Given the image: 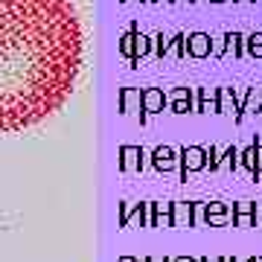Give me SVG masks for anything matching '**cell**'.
<instances>
[{
    "mask_svg": "<svg viewBox=\"0 0 262 262\" xmlns=\"http://www.w3.org/2000/svg\"><path fill=\"white\" fill-rule=\"evenodd\" d=\"M262 111V88H248V94L242 99V111H239V122L245 120V114H259Z\"/></svg>",
    "mask_w": 262,
    "mask_h": 262,
    "instance_id": "16",
    "label": "cell"
},
{
    "mask_svg": "<svg viewBox=\"0 0 262 262\" xmlns=\"http://www.w3.org/2000/svg\"><path fill=\"white\" fill-rule=\"evenodd\" d=\"M245 53H248L251 58H262V32L245 35Z\"/></svg>",
    "mask_w": 262,
    "mask_h": 262,
    "instance_id": "19",
    "label": "cell"
},
{
    "mask_svg": "<svg viewBox=\"0 0 262 262\" xmlns=\"http://www.w3.org/2000/svg\"><path fill=\"white\" fill-rule=\"evenodd\" d=\"M178 160H181L178 178L187 184V178L192 175V172L207 169V149H204V146H181V149H178Z\"/></svg>",
    "mask_w": 262,
    "mask_h": 262,
    "instance_id": "2",
    "label": "cell"
},
{
    "mask_svg": "<svg viewBox=\"0 0 262 262\" xmlns=\"http://www.w3.org/2000/svg\"><path fill=\"white\" fill-rule=\"evenodd\" d=\"M146 262H172V256H146Z\"/></svg>",
    "mask_w": 262,
    "mask_h": 262,
    "instance_id": "23",
    "label": "cell"
},
{
    "mask_svg": "<svg viewBox=\"0 0 262 262\" xmlns=\"http://www.w3.org/2000/svg\"><path fill=\"white\" fill-rule=\"evenodd\" d=\"M166 105H169L166 91H160V88H143L140 91V108H143L146 117H149V114H160Z\"/></svg>",
    "mask_w": 262,
    "mask_h": 262,
    "instance_id": "9",
    "label": "cell"
},
{
    "mask_svg": "<svg viewBox=\"0 0 262 262\" xmlns=\"http://www.w3.org/2000/svg\"><path fill=\"white\" fill-rule=\"evenodd\" d=\"M155 44H158V47H155V58H160V61H163V58L169 56V50H166V38H163V32H158V35H155Z\"/></svg>",
    "mask_w": 262,
    "mask_h": 262,
    "instance_id": "21",
    "label": "cell"
},
{
    "mask_svg": "<svg viewBox=\"0 0 262 262\" xmlns=\"http://www.w3.org/2000/svg\"><path fill=\"white\" fill-rule=\"evenodd\" d=\"M151 166H155V172H160V175H169V172H175L178 169V151L172 149V146H158V149L151 151Z\"/></svg>",
    "mask_w": 262,
    "mask_h": 262,
    "instance_id": "6",
    "label": "cell"
},
{
    "mask_svg": "<svg viewBox=\"0 0 262 262\" xmlns=\"http://www.w3.org/2000/svg\"><path fill=\"white\" fill-rule=\"evenodd\" d=\"M227 50H233V56H236V58H242V56H245V35H242V32H227V35H225V47L215 50L213 56H215V58H222Z\"/></svg>",
    "mask_w": 262,
    "mask_h": 262,
    "instance_id": "17",
    "label": "cell"
},
{
    "mask_svg": "<svg viewBox=\"0 0 262 262\" xmlns=\"http://www.w3.org/2000/svg\"><path fill=\"white\" fill-rule=\"evenodd\" d=\"M131 105L140 108V91H134V88H120V114L122 117L134 111ZM140 125H146V114H143V108H140Z\"/></svg>",
    "mask_w": 262,
    "mask_h": 262,
    "instance_id": "15",
    "label": "cell"
},
{
    "mask_svg": "<svg viewBox=\"0 0 262 262\" xmlns=\"http://www.w3.org/2000/svg\"><path fill=\"white\" fill-rule=\"evenodd\" d=\"M198 262H222V256H219V259H210V256H201Z\"/></svg>",
    "mask_w": 262,
    "mask_h": 262,
    "instance_id": "25",
    "label": "cell"
},
{
    "mask_svg": "<svg viewBox=\"0 0 262 262\" xmlns=\"http://www.w3.org/2000/svg\"><path fill=\"white\" fill-rule=\"evenodd\" d=\"M259 137H253V143L248 146L245 151H239V166H245L248 172H251V178H253V172H256V146H259Z\"/></svg>",
    "mask_w": 262,
    "mask_h": 262,
    "instance_id": "18",
    "label": "cell"
},
{
    "mask_svg": "<svg viewBox=\"0 0 262 262\" xmlns=\"http://www.w3.org/2000/svg\"><path fill=\"white\" fill-rule=\"evenodd\" d=\"M172 207L166 201H149V227H172Z\"/></svg>",
    "mask_w": 262,
    "mask_h": 262,
    "instance_id": "13",
    "label": "cell"
},
{
    "mask_svg": "<svg viewBox=\"0 0 262 262\" xmlns=\"http://www.w3.org/2000/svg\"><path fill=\"white\" fill-rule=\"evenodd\" d=\"M134 32H137V24H131L128 32H125V35L120 38V53H122L125 58H131V44H134Z\"/></svg>",
    "mask_w": 262,
    "mask_h": 262,
    "instance_id": "20",
    "label": "cell"
},
{
    "mask_svg": "<svg viewBox=\"0 0 262 262\" xmlns=\"http://www.w3.org/2000/svg\"><path fill=\"white\" fill-rule=\"evenodd\" d=\"M82 50L70 0H0V134L32 128L64 108Z\"/></svg>",
    "mask_w": 262,
    "mask_h": 262,
    "instance_id": "1",
    "label": "cell"
},
{
    "mask_svg": "<svg viewBox=\"0 0 262 262\" xmlns=\"http://www.w3.org/2000/svg\"><path fill=\"white\" fill-rule=\"evenodd\" d=\"M262 175V143L256 146V172H253V181H259Z\"/></svg>",
    "mask_w": 262,
    "mask_h": 262,
    "instance_id": "22",
    "label": "cell"
},
{
    "mask_svg": "<svg viewBox=\"0 0 262 262\" xmlns=\"http://www.w3.org/2000/svg\"><path fill=\"white\" fill-rule=\"evenodd\" d=\"M172 262H198L195 256H172Z\"/></svg>",
    "mask_w": 262,
    "mask_h": 262,
    "instance_id": "24",
    "label": "cell"
},
{
    "mask_svg": "<svg viewBox=\"0 0 262 262\" xmlns=\"http://www.w3.org/2000/svg\"><path fill=\"white\" fill-rule=\"evenodd\" d=\"M120 169L122 172H143L146 169L143 146H120Z\"/></svg>",
    "mask_w": 262,
    "mask_h": 262,
    "instance_id": "10",
    "label": "cell"
},
{
    "mask_svg": "<svg viewBox=\"0 0 262 262\" xmlns=\"http://www.w3.org/2000/svg\"><path fill=\"white\" fill-rule=\"evenodd\" d=\"M242 262H259V259H256V256H248V259H242Z\"/></svg>",
    "mask_w": 262,
    "mask_h": 262,
    "instance_id": "28",
    "label": "cell"
},
{
    "mask_svg": "<svg viewBox=\"0 0 262 262\" xmlns=\"http://www.w3.org/2000/svg\"><path fill=\"white\" fill-rule=\"evenodd\" d=\"M215 53L213 38L207 32H189L187 35V56L189 58H210Z\"/></svg>",
    "mask_w": 262,
    "mask_h": 262,
    "instance_id": "8",
    "label": "cell"
},
{
    "mask_svg": "<svg viewBox=\"0 0 262 262\" xmlns=\"http://www.w3.org/2000/svg\"><path fill=\"white\" fill-rule=\"evenodd\" d=\"M122 3H125V0H122Z\"/></svg>",
    "mask_w": 262,
    "mask_h": 262,
    "instance_id": "31",
    "label": "cell"
},
{
    "mask_svg": "<svg viewBox=\"0 0 262 262\" xmlns=\"http://www.w3.org/2000/svg\"><path fill=\"white\" fill-rule=\"evenodd\" d=\"M151 44H155V41H151L149 35H143L140 29H137V32H134V44H131V67H137L140 64V58H146V56H151Z\"/></svg>",
    "mask_w": 262,
    "mask_h": 262,
    "instance_id": "14",
    "label": "cell"
},
{
    "mask_svg": "<svg viewBox=\"0 0 262 262\" xmlns=\"http://www.w3.org/2000/svg\"><path fill=\"white\" fill-rule=\"evenodd\" d=\"M259 262H262V259H259Z\"/></svg>",
    "mask_w": 262,
    "mask_h": 262,
    "instance_id": "32",
    "label": "cell"
},
{
    "mask_svg": "<svg viewBox=\"0 0 262 262\" xmlns=\"http://www.w3.org/2000/svg\"><path fill=\"white\" fill-rule=\"evenodd\" d=\"M131 222H137V227H149V201L120 204V227H128Z\"/></svg>",
    "mask_w": 262,
    "mask_h": 262,
    "instance_id": "5",
    "label": "cell"
},
{
    "mask_svg": "<svg viewBox=\"0 0 262 262\" xmlns=\"http://www.w3.org/2000/svg\"><path fill=\"white\" fill-rule=\"evenodd\" d=\"M195 96V114H222V88H198Z\"/></svg>",
    "mask_w": 262,
    "mask_h": 262,
    "instance_id": "7",
    "label": "cell"
},
{
    "mask_svg": "<svg viewBox=\"0 0 262 262\" xmlns=\"http://www.w3.org/2000/svg\"><path fill=\"white\" fill-rule=\"evenodd\" d=\"M233 227H256V201H239L233 204Z\"/></svg>",
    "mask_w": 262,
    "mask_h": 262,
    "instance_id": "12",
    "label": "cell"
},
{
    "mask_svg": "<svg viewBox=\"0 0 262 262\" xmlns=\"http://www.w3.org/2000/svg\"><path fill=\"white\" fill-rule=\"evenodd\" d=\"M172 227H195L201 201H172Z\"/></svg>",
    "mask_w": 262,
    "mask_h": 262,
    "instance_id": "3",
    "label": "cell"
},
{
    "mask_svg": "<svg viewBox=\"0 0 262 262\" xmlns=\"http://www.w3.org/2000/svg\"><path fill=\"white\" fill-rule=\"evenodd\" d=\"M166 96L172 114H195V91L192 88H172Z\"/></svg>",
    "mask_w": 262,
    "mask_h": 262,
    "instance_id": "4",
    "label": "cell"
},
{
    "mask_svg": "<svg viewBox=\"0 0 262 262\" xmlns=\"http://www.w3.org/2000/svg\"><path fill=\"white\" fill-rule=\"evenodd\" d=\"M248 3H256V0H248Z\"/></svg>",
    "mask_w": 262,
    "mask_h": 262,
    "instance_id": "30",
    "label": "cell"
},
{
    "mask_svg": "<svg viewBox=\"0 0 262 262\" xmlns=\"http://www.w3.org/2000/svg\"><path fill=\"white\" fill-rule=\"evenodd\" d=\"M210 3H225V0H210Z\"/></svg>",
    "mask_w": 262,
    "mask_h": 262,
    "instance_id": "29",
    "label": "cell"
},
{
    "mask_svg": "<svg viewBox=\"0 0 262 262\" xmlns=\"http://www.w3.org/2000/svg\"><path fill=\"white\" fill-rule=\"evenodd\" d=\"M204 222L210 227H225L230 222V213H233V207L225 204V201H204Z\"/></svg>",
    "mask_w": 262,
    "mask_h": 262,
    "instance_id": "11",
    "label": "cell"
},
{
    "mask_svg": "<svg viewBox=\"0 0 262 262\" xmlns=\"http://www.w3.org/2000/svg\"><path fill=\"white\" fill-rule=\"evenodd\" d=\"M222 262H239L236 256H222Z\"/></svg>",
    "mask_w": 262,
    "mask_h": 262,
    "instance_id": "27",
    "label": "cell"
},
{
    "mask_svg": "<svg viewBox=\"0 0 262 262\" xmlns=\"http://www.w3.org/2000/svg\"><path fill=\"white\" fill-rule=\"evenodd\" d=\"M120 262H137L134 256H120Z\"/></svg>",
    "mask_w": 262,
    "mask_h": 262,
    "instance_id": "26",
    "label": "cell"
}]
</instances>
